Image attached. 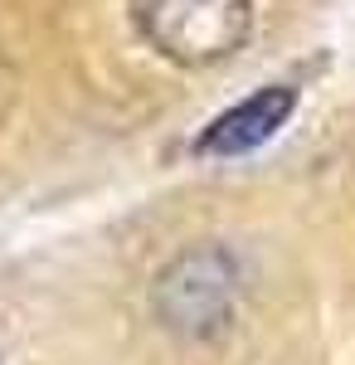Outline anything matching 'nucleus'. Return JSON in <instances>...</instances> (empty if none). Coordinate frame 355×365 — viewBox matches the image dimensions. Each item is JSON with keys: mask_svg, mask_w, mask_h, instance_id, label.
<instances>
[{"mask_svg": "<svg viewBox=\"0 0 355 365\" xmlns=\"http://www.w3.org/2000/svg\"><path fill=\"white\" fill-rule=\"evenodd\" d=\"M137 34L180 68H210L253 34V0H127Z\"/></svg>", "mask_w": 355, "mask_h": 365, "instance_id": "nucleus-1", "label": "nucleus"}, {"mask_svg": "<svg viewBox=\"0 0 355 365\" xmlns=\"http://www.w3.org/2000/svg\"><path fill=\"white\" fill-rule=\"evenodd\" d=\"M234 263L219 249L180 253L156 282V307H161L165 327L185 331V336H210L229 322L234 312Z\"/></svg>", "mask_w": 355, "mask_h": 365, "instance_id": "nucleus-2", "label": "nucleus"}, {"mask_svg": "<svg viewBox=\"0 0 355 365\" xmlns=\"http://www.w3.org/2000/svg\"><path fill=\"white\" fill-rule=\"evenodd\" d=\"M292 108H297V88H287V83L258 88L239 108L215 117L205 127V137L195 141V151L200 156H244V151H258L263 141H273L282 132V122L292 117Z\"/></svg>", "mask_w": 355, "mask_h": 365, "instance_id": "nucleus-3", "label": "nucleus"}]
</instances>
